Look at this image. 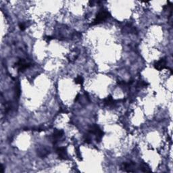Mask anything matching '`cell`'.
<instances>
[{
  "label": "cell",
  "instance_id": "cell-1",
  "mask_svg": "<svg viewBox=\"0 0 173 173\" xmlns=\"http://www.w3.org/2000/svg\"><path fill=\"white\" fill-rule=\"evenodd\" d=\"M109 16H110V14L107 11L105 10H102L97 14V15L95 18V19L91 23V26L96 25L101 23L102 22L106 21L107 18H108Z\"/></svg>",
  "mask_w": 173,
  "mask_h": 173
},
{
  "label": "cell",
  "instance_id": "cell-2",
  "mask_svg": "<svg viewBox=\"0 0 173 173\" xmlns=\"http://www.w3.org/2000/svg\"><path fill=\"white\" fill-rule=\"evenodd\" d=\"M89 133L91 134H94L96 136V140L98 142H100L102 140L103 135V132L102 131V129L99 128V127L97 125V124H94L91 126V127L90 128L89 131Z\"/></svg>",
  "mask_w": 173,
  "mask_h": 173
},
{
  "label": "cell",
  "instance_id": "cell-3",
  "mask_svg": "<svg viewBox=\"0 0 173 173\" xmlns=\"http://www.w3.org/2000/svg\"><path fill=\"white\" fill-rule=\"evenodd\" d=\"M15 66L18 68V71H23V70H26V68H29L31 66V64L27 63L23 59H21V60H19L18 61L16 62Z\"/></svg>",
  "mask_w": 173,
  "mask_h": 173
},
{
  "label": "cell",
  "instance_id": "cell-4",
  "mask_svg": "<svg viewBox=\"0 0 173 173\" xmlns=\"http://www.w3.org/2000/svg\"><path fill=\"white\" fill-rule=\"evenodd\" d=\"M135 164L133 162H124L121 166V168L123 170L130 173V172H135Z\"/></svg>",
  "mask_w": 173,
  "mask_h": 173
},
{
  "label": "cell",
  "instance_id": "cell-5",
  "mask_svg": "<svg viewBox=\"0 0 173 173\" xmlns=\"http://www.w3.org/2000/svg\"><path fill=\"white\" fill-rule=\"evenodd\" d=\"M56 152L60 159L61 160H68V154H67L65 148H62V147L57 148L56 149Z\"/></svg>",
  "mask_w": 173,
  "mask_h": 173
},
{
  "label": "cell",
  "instance_id": "cell-6",
  "mask_svg": "<svg viewBox=\"0 0 173 173\" xmlns=\"http://www.w3.org/2000/svg\"><path fill=\"white\" fill-rule=\"evenodd\" d=\"M166 60H165V58H162L154 64V68L158 70H162L166 68Z\"/></svg>",
  "mask_w": 173,
  "mask_h": 173
},
{
  "label": "cell",
  "instance_id": "cell-7",
  "mask_svg": "<svg viewBox=\"0 0 173 173\" xmlns=\"http://www.w3.org/2000/svg\"><path fill=\"white\" fill-rule=\"evenodd\" d=\"M63 134H64V131L62 130H55L51 136L53 143L56 144V143L58 142V140L62 137Z\"/></svg>",
  "mask_w": 173,
  "mask_h": 173
},
{
  "label": "cell",
  "instance_id": "cell-8",
  "mask_svg": "<svg viewBox=\"0 0 173 173\" xmlns=\"http://www.w3.org/2000/svg\"><path fill=\"white\" fill-rule=\"evenodd\" d=\"M104 104L106 106H111L115 103L116 101L114 100V99L112 98V96H109V97H106L105 99H104Z\"/></svg>",
  "mask_w": 173,
  "mask_h": 173
},
{
  "label": "cell",
  "instance_id": "cell-9",
  "mask_svg": "<svg viewBox=\"0 0 173 173\" xmlns=\"http://www.w3.org/2000/svg\"><path fill=\"white\" fill-rule=\"evenodd\" d=\"M15 94H16V99H18L21 95V89H20V85L19 83H16L15 86Z\"/></svg>",
  "mask_w": 173,
  "mask_h": 173
},
{
  "label": "cell",
  "instance_id": "cell-10",
  "mask_svg": "<svg viewBox=\"0 0 173 173\" xmlns=\"http://www.w3.org/2000/svg\"><path fill=\"white\" fill-rule=\"evenodd\" d=\"M140 169L143 172H151V170H149V168H148V166L144 163H143L140 166Z\"/></svg>",
  "mask_w": 173,
  "mask_h": 173
},
{
  "label": "cell",
  "instance_id": "cell-11",
  "mask_svg": "<svg viewBox=\"0 0 173 173\" xmlns=\"http://www.w3.org/2000/svg\"><path fill=\"white\" fill-rule=\"evenodd\" d=\"M75 82H76V84L82 85V83H83V78L81 76H77L76 79H75Z\"/></svg>",
  "mask_w": 173,
  "mask_h": 173
},
{
  "label": "cell",
  "instance_id": "cell-12",
  "mask_svg": "<svg viewBox=\"0 0 173 173\" xmlns=\"http://www.w3.org/2000/svg\"><path fill=\"white\" fill-rule=\"evenodd\" d=\"M137 85L139 86H146L148 85V83L145 82L143 81H139L138 82Z\"/></svg>",
  "mask_w": 173,
  "mask_h": 173
},
{
  "label": "cell",
  "instance_id": "cell-13",
  "mask_svg": "<svg viewBox=\"0 0 173 173\" xmlns=\"http://www.w3.org/2000/svg\"><path fill=\"white\" fill-rule=\"evenodd\" d=\"M19 28H20V29H21L22 31H25L26 29L25 25L24 23H20V24H19Z\"/></svg>",
  "mask_w": 173,
  "mask_h": 173
},
{
  "label": "cell",
  "instance_id": "cell-14",
  "mask_svg": "<svg viewBox=\"0 0 173 173\" xmlns=\"http://www.w3.org/2000/svg\"><path fill=\"white\" fill-rule=\"evenodd\" d=\"M91 139H90V138H89V136L87 135H85V141L86 143H91Z\"/></svg>",
  "mask_w": 173,
  "mask_h": 173
},
{
  "label": "cell",
  "instance_id": "cell-15",
  "mask_svg": "<svg viewBox=\"0 0 173 173\" xmlns=\"http://www.w3.org/2000/svg\"><path fill=\"white\" fill-rule=\"evenodd\" d=\"M76 155H77V157L81 160V153H80V150H79V149L76 148Z\"/></svg>",
  "mask_w": 173,
  "mask_h": 173
},
{
  "label": "cell",
  "instance_id": "cell-16",
  "mask_svg": "<svg viewBox=\"0 0 173 173\" xmlns=\"http://www.w3.org/2000/svg\"><path fill=\"white\" fill-rule=\"evenodd\" d=\"M54 38L52 37H51V36H45V37H44V39L45 40H46L47 41H50L51 40H52Z\"/></svg>",
  "mask_w": 173,
  "mask_h": 173
},
{
  "label": "cell",
  "instance_id": "cell-17",
  "mask_svg": "<svg viewBox=\"0 0 173 173\" xmlns=\"http://www.w3.org/2000/svg\"><path fill=\"white\" fill-rule=\"evenodd\" d=\"M4 167L3 164H1V168H0V173H4Z\"/></svg>",
  "mask_w": 173,
  "mask_h": 173
}]
</instances>
